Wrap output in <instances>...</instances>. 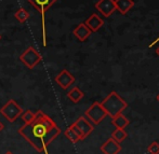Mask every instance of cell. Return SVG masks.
Wrapping results in <instances>:
<instances>
[{
  "label": "cell",
  "mask_w": 159,
  "mask_h": 154,
  "mask_svg": "<svg viewBox=\"0 0 159 154\" xmlns=\"http://www.w3.org/2000/svg\"><path fill=\"white\" fill-rule=\"evenodd\" d=\"M101 105H102V107L104 108V110L106 111L107 115H109L111 119H114V118H116L118 114L122 113V111H124L128 106L127 102L116 92L109 93L108 95L103 99Z\"/></svg>",
  "instance_id": "2"
},
{
  "label": "cell",
  "mask_w": 159,
  "mask_h": 154,
  "mask_svg": "<svg viewBox=\"0 0 159 154\" xmlns=\"http://www.w3.org/2000/svg\"><path fill=\"white\" fill-rule=\"evenodd\" d=\"M30 4L41 15V29H42V44L47 46V30H46V13L57 0H27Z\"/></svg>",
  "instance_id": "3"
},
{
  "label": "cell",
  "mask_w": 159,
  "mask_h": 154,
  "mask_svg": "<svg viewBox=\"0 0 159 154\" xmlns=\"http://www.w3.org/2000/svg\"><path fill=\"white\" fill-rule=\"evenodd\" d=\"M20 61L23 62L28 69H34L42 61V57L39 54V52L36 51L35 48L30 46L20 55Z\"/></svg>",
  "instance_id": "6"
},
{
  "label": "cell",
  "mask_w": 159,
  "mask_h": 154,
  "mask_svg": "<svg viewBox=\"0 0 159 154\" xmlns=\"http://www.w3.org/2000/svg\"><path fill=\"white\" fill-rule=\"evenodd\" d=\"M22 117V120L24 121V124H28L35 119L36 117V113L33 112L32 110H26V111H23V113L21 114Z\"/></svg>",
  "instance_id": "19"
},
{
  "label": "cell",
  "mask_w": 159,
  "mask_h": 154,
  "mask_svg": "<svg viewBox=\"0 0 159 154\" xmlns=\"http://www.w3.org/2000/svg\"><path fill=\"white\" fill-rule=\"evenodd\" d=\"M3 128H4V125L2 124L1 122H0V131H1V130H2V129H3Z\"/></svg>",
  "instance_id": "22"
},
{
  "label": "cell",
  "mask_w": 159,
  "mask_h": 154,
  "mask_svg": "<svg viewBox=\"0 0 159 154\" xmlns=\"http://www.w3.org/2000/svg\"><path fill=\"white\" fill-rule=\"evenodd\" d=\"M116 10L119 11L121 14H127L134 6L133 0H115Z\"/></svg>",
  "instance_id": "13"
},
{
  "label": "cell",
  "mask_w": 159,
  "mask_h": 154,
  "mask_svg": "<svg viewBox=\"0 0 159 154\" xmlns=\"http://www.w3.org/2000/svg\"><path fill=\"white\" fill-rule=\"evenodd\" d=\"M4 154H14V153H13V152H11V151H8V152H6Z\"/></svg>",
  "instance_id": "23"
},
{
  "label": "cell",
  "mask_w": 159,
  "mask_h": 154,
  "mask_svg": "<svg viewBox=\"0 0 159 154\" xmlns=\"http://www.w3.org/2000/svg\"><path fill=\"white\" fill-rule=\"evenodd\" d=\"M17 133L37 152L49 154V146L61 134V129L49 115L41 110H38L35 119L30 123L24 124Z\"/></svg>",
  "instance_id": "1"
},
{
  "label": "cell",
  "mask_w": 159,
  "mask_h": 154,
  "mask_svg": "<svg viewBox=\"0 0 159 154\" xmlns=\"http://www.w3.org/2000/svg\"><path fill=\"white\" fill-rule=\"evenodd\" d=\"M147 151L149 152V154H159V143L158 142H153L148 146Z\"/></svg>",
  "instance_id": "20"
},
{
  "label": "cell",
  "mask_w": 159,
  "mask_h": 154,
  "mask_svg": "<svg viewBox=\"0 0 159 154\" xmlns=\"http://www.w3.org/2000/svg\"><path fill=\"white\" fill-rule=\"evenodd\" d=\"M70 128H71V129H73V130H74V131H75V133H76V134H77V135H78V136H79L80 140H84V136H82L81 131H80V130H79V129H78V127H77V126H76V125H75V124H74V123H73V124H71V125H70Z\"/></svg>",
  "instance_id": "21"
},
{
  "label": "cell",
  "mask_w": 159,
  "mask_h": 154,
  "mask_svg": "<svg viewBox=\"0 0 159 154\" xmlns=\"http://www.w3.org/2000/svg\"><path fill=\"white\" fill-rule=\"evenodd\" d=\"M84 24L88 26V28L91 30V32H95V31H98L104 25V21L98 14L93 13L90 17H88V19L84 22Z\"/></svg>",
  "instance_id": "11"
},
{
  "label": "cell",
  "mask_w": 159,
  "mask_h": 154,
  "mask_svg": "<svg viewBox=\"0 0 159 154\" xmlns=\"http://www.w3.org/2000/svg\"><path fill=\"white\" fill-rule=\"evenodd\" d=\"M84 114H86L87 119H88L93 125H98L105 119L107 113H106V111L104 110V108L102 107L101 102L95 101L94 104L91 105L90 108L87 109Z\"/></svg>",
  "instance_id": "5"
},
{
  "label": "cell",
  "mask_w": 159,
  "mask_h": 154,
  "mask_svg": "<svg viewBox=\"0 0 159 154\" xmlns=\"http://www.w3.org/2000/svg\"><path fill=\"white\" fill-rule=\"evenodd\" d=\"M0 39H1V35H0Z\"/></svg>",
  "instance_id": "26"
},
{
  "label": "cell",
  "mask_w": 159,
  "mask_h": 154,
  "mask_svg": "<svg viewBox=\"0 0 159 154\" xmlns=\"http://www.w3.org/2000/svg\"><path fill=\"white\" fill-rule=\"evenodd\" d=\"M74 124H75L76 126L78 127V129L81 131L82 136H84V139H86V138L92 133L93 129H94L93 124L84 117H80L79 119H77V121L74 122Z\"/></svg>",
  "instance_id": "9"
},
{
  "label": "cell",
  "mask_w": 159,
  "mask_h": 154,
  "mask_svg": "<svg viewBox=\"0 0 159 154\" xmlns=\"http://www.w3.org/2000/svg\"><path fill=\"white\" fill-rule=\"evenodd\" d=\"M130 121L127 119L126 117H125L122 113H120V114H118L116 118H114L113 119V124L116 126V128H121V129H125L126 127L129 125Z\"/></svg>",
  "instance_id": "15"
},
{
  "label": "cell",
  "mask_w": 159,
  "mask_h": 154,
  "mask_svg": "<svg viewBox=\"0 0 159 154\" xmlns=\"http://www.w3.org/2000/svg\"><path fill=\"white\" fill-rule=\"evenodd\" d=\"M156 53H157V55H158V56H159V48L157 49V50H156Z\"/></svg>",
  "instance_id": "24"
},
{
  "label": "cell",
  "mask_w": 159,
  "mask_h": 154,
  "mask_svg": "<svg viewBox=\"0 0 159 154\" xmlns=\"http://www.w3.org/2000/svg\"><path fill=\"white\" fill-rule=\"evenodd\" d=\"M74 36L77 38L79 41H86L91 35V30L84 23H80L73 31Z\"/></svg>",
  "instance_id": "12"
},
{
  "label": "cell",
  "mask_w": 159,
  "mask_h": 154,
  "mask_svg": "<svg viewBox=\"0 0 159 154\" xmlns=\"http://www.w3.org/2000/svg\"><path fill=\"white\" fill-rule=\"evenodd\" d=\"M127 136H128L127 131L121 128H116L115 130L113 131V134H111V138H113L115 141H117L118 143H121L127 138Z\"/></svg>",
  "instance_id": "16"
},
{
  "label": "cell",
  "mask_w": 159,
  "mask_h": 154,
  "mask_svg": "<svg viewBox=\"0 0 159 154\" xmlns=\"http://www.w3.org/2000/svg\"><path fill=\"white\" fill-rule=\"evenodd\" d=\"M64 135L66 136L67 139H68L70 142H73V143H77L78 141H80L79 136H78L77 134H76L75 131H74L73 129L70 128V126H69L68 128H67L66 130L64 131Z\"/></svg>",
  "instance_id": "18"
},
{
  "label": "cell",
  "mask_w": 159,
  "mask_h": 154,
  "mask_svg": "<svg viewBox=\"0 0 159 154\" xmlns=\"http://www.w3.org/2000/svg\"><path fill=\"white\" fill-rule=\"evenodd\" d=\"M100 149L104 154H118L121 151V146L111 137L101 146Z\"/></svg>",
  "instance_id": "10"
},
{
  "label": "cell",
  "mask_w": 159,
  "mask_h": 154,
  "mask_svg": "<svg viewBox=\"0 0 159 154\" xmlns=\"http://www.w3.org/2000/svg\"><path fill=\"white\" fill-rule=\"evenodd\" d=\"M14 17L16 21H19V23H25L28 19H30V13L25 10V9H19V10L15 12Z\"/></svg>",
  "instance_id": "17"
},
{
  "label": "cell",
  "mask_w": 159,
  "mask_h": 154,
  "mask_svg": "<svg viewBox=\"0 0 159 154\" xmlns=\"http://www.w3.org/2000/svg\"><path fill=\"white\" fill-rule=\"evenodd\" d=\"M84 92H82L79 88H77V86L73 88L68 93H67V97H68V99L71 100L73 102H75V104L79 102L80 100L84 98Z\"/></svg>",
  "instance_id": "14"
},
{
  "label": "cell",
  "mask_w": 159,
  "mask_h": 154,
  "mask_svg": "<svg viewBox=\"0 0 159 154\" xmlns=\"http://www.w3.org/2000/svg\"><path fill=\"white\" fill-rule=\"evenodd\" d=\"M0 113L8 120L9 122H14L23 113L22 107L14 99H10L3 107L0 108Z\"/></svg>",
  "instance_id": "4"
},
{
  "label": "cell",
  "mask_w": 159,
  "mask_h": 154,
  "mask_svg": "<svg viewBox=\"0 0 159 154\" xmlns=\"http://www.w3.org/2000/svg\"><path fill=\"white\" fill-rule=\"evenodd\" d=\"M157 100H158V101H159V94H158V95H157Z\"/></svg>",
  "instance_id": "25"
},
{
  "label": "cell",
  "mask_w": 159,
  "mask_h": 154,
  "mask_svg": "<svg viewBox=\"0 0 159 154\" xmlns=\"http://www.w3.org/2000/svg\"><path fill=\"white\" fill-rule=\"evenodd\" d=\"M54 81L57 83V85L63 90H67L71 84L75 82V77L66 69H63L57 77L54 78Z\"/></svg>",
  "instance_id": "7"
},
{
  "label": "cell",
  "mask_w": 159,
  "mask_h": 154,
  "mask_svg": "<svg viewBox=\"0 0 159 154\" xmlns=\"http://www.w3.org/2000/svg\"><path fill=\"white\" fill-rule=\"evenodd\" d=\"M95 9L105 17H109L116 11L115 0H98L95 3Z\"/></svg>",
  "instance_id": "8"
}]
</instances>
